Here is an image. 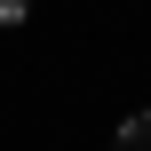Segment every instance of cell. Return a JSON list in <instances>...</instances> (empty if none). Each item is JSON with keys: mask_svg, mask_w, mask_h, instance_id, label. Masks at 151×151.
<instances>
[{"mask_svg": "<svg viewBox=\"0 0 151 151\" xmlns=\"http://www.w3.org/2000/svg\"><path fill=\"white\" fill-rule=\"evenodd\" d=\"M111 151H151V111H135V119L111 135Z\"/></svg>", "mask_w": 151, "mask_h": 151, "instance_id": "1", "label": "cell"}, {"mask_svg": "<svg viewBox=\"0 0 151 151\" xmlns=\"http://www.w3.org/2000/svg\"><path fill=\"white\" fill-rule=\"evenodd\" d=\"M24 8H32V0H0V24H24Z\"/></svg>", "mask_w": 151, "mask_h": 151, "instance_id": "2", "label": "cell"}]
</instances>
